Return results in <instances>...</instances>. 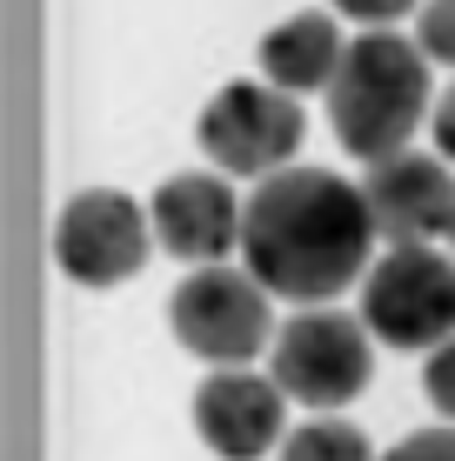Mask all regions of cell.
Returning a JSON list of instances; mask_svg holds the SVG:
<instances>
[{"instance_id": "15", "label": "cell", "mask_w": 455, "mask_h": 461, "mask_svg": "<svg viewBox=\"0 0 455 461\" xmlns=\"http://www.w3.org/2000/svg\"><path fill=\"white\" fill-rule=\"evenodd\" d=\"M382 461H455V428H429V435L396 441Z\"/></svg>"}, {"instance_id": "4", "label": "cell", "mask_w": 455, "mask_h": 461, "mask_svg": "<svg viewBox=\"0 0 455 461\" xmlns=\"http://www.w3.org/2000/svg\"><path fill=\"white\" fill-rule=\"evenodd\" d=\"M375 348H369V321H349L335 308H308L288 328H275L268 341V375L281 381V394L302 408H341L369 388Z\"/></svg>"}, {"instance_id": "3", "label": "cell", "mask_w": 455, "mask_h": 461, "mask_svg": "<svg viewBox=\"0 0 455 461\" xmlns=\"http://www.w3.org/2000/svg\"><path fill=\"white\" fill-rule=\"evenodd\" d=\"M362 321L388 348L455 341V261L435 248H388L362 275Z\"/></svg>"}, {"instance_id": "7", "label": "cell", "mask_w": 455, "mask_h": 461, "mask_svg": "<svg viewBox=\"0 0 455 461\" xmlns=\"http://www.w3.org/2000/svg\"><path fill=\"white\" fill-rule=\"evenodd\" d=\"M148 241H154L148 208H134L114 187H87V194L68 201V214H60V228H54V261H60V275L81 281V288H114V281L141 275Z\"/></svg>"}, {"instance_id": "9", "label": "cell", "mask_w": 455, "mask_h": 461, "mask_svg": "<svg viewBox=\"0 0 455 461\" xmlns=\"http://www.w3.org/2000/svg\"><path fill=\"white\" fill-rule=\"evenodd\" d=\"M281 381L248 368H214L195 388V428L222 461H261L281 448Z\"/></svg>"}, {"instance_id": "10", "label": "cell", "mask_w": 455, "mask_h": 461, "mask_svg": "<svg viewBox=\"0 0 455 461\" xmlns=\"http://www.w3.org/2000/svg\"><path fill=\"white\" fill-rule=\"evenodd\" d=\"M154 214V241H161L175 261H195V267H214L222 254L241 241V201L222 174H175V181L154 187L148 201Z\"/></svg>"}, {"instance_id": "5", "label": "cell", "mask_w": 455, "mask_h": 461, "mask_svg": "<svg viewBox=\"0 0 455 461\" xmlns=\"http://www.w3.org/2000/svg\"><path fill=\"white\" fill-rule=\"evenodd\" d=\"M168 321H175V341L187 355L214 361V368H248V355H261L275 341L268 288L255 275L222 267V261L181 281L175 301H168Z\"/></svg>"}, {"instance_id": "13", "label": "cell", "mask_w": 455, "mask_h": 461, "mask_svg": "<svg viewBox=\"0 0 455 461\" xmlns=\"http://www.w3.org/2000/svg\"><path fill=\"white\" fill-rule=\"evenodd\" d=\"M415 47L429 60H449V68H455V0H429V7H415Z\"/></svg>"}, {"instance_id": "1", "label": "cell", "mask_w": 455, "mask_h": 461, "mask_svg": "<svg viewBox=\"0 0 455 461\" xmlns=\"http://www.w3.org/2000/svg\"><path fill=\"white\" fill-rule=\"evenodd\" d=\"M375 214L362 187L328 167H275L248 194L241 214V261L281 301H335L355 275H369Z\"/></svg>"}, {"instance_id": "12", "label": "cell", "mask_w": 455, "mask_h": 461, "mask_svg": "<svg viewBox=\"0 0 455 461\" xmlns=\"http://www.w3.org/2000/svg\"><path fill=\"white\" fill-rule=\"evenodd\" d=\"M275 461H375V448H369L362 428H349V421H308L295 435H281Z\"/></svg>"}, {"instance_id": "8", "label": "cell", "mask_w": 455, "mask_h": 461, "mask_svg": "<svg viewBox=\"0 0 455 461\" xmlns=\"http://www.w3.org/2000/svg\"><path fill=\"white\" fill-rule=\"evenodd\" d=\"M362 201L375 214V234L388 248H435L455 228V181L435 154H388L369 161L362 174Z\"/></svg>"}, {"instance_id": "11", "label": "cell", "mask_w": 455, "mask_h": 461, "mask_svg": "<svg viewBox=\"0 0 455 461\" xmlns=\"http://www.w3.org/2000/svg\"><path fill=\"white\" fill-rule=\"evenodd\" d=\"M341 34H335V21L328 14H295V21H281L261 34V81H275L281 94H328V81H335V68H341Z\"/></svg>"}, {"instance_id": "17", "label": "cell", "mask_w": 455, "mask_h": 461, "mask_svg": "<svg viewBox=\"0 0 455 461\" xmlns=\"http://www.w3.org/2000/svg\"><path fill=\"white\" fill-rule=\"evenodd\" d=\"M429 127H435V148H442V161H455V81H449V94H442V101H435Z\"/></svg>"}, {"instance_id": "14", "label": "cell", "mask_w": 455, "mask_h": 461, "mask_svg": "<svg viewBox=\"0 0 455 461\" xmlns=\"http://www.w3.org/2000/svg\"><path fill=\"white\" fill-rule=\"evenodd\" d=\"M422 388H429L435 415H442V421H455V341L429 348V368H422Z\"/></svg>"}, {"instance_id": "2", "label": "cell", "mask_w": 455, "mask_h": 461, "mask_svg": "<svg viewBox=\"0 0 455 461\" xmlns=\"http://www.w3.org/2000/svg\"><path fill=\"white\" fill-rule=\"evenodd\" d=\"M429 121V54L415 41L369 27L349 41L335 81H328V127L355 161H388L409 148V134Z\"/></svg>"}, {"instance_id": "6", "label": "cell", "mask_w": 455, "mask_h": 461, "mask_svg": "<svg viewBox=\"0 0 455 461\" xmlns=\"http://www.w3.org/2000/svg\"><path fill=\"white\" fill-rule=\"evenodd\" d=\"M201 154L228 174H275L281 161H295L308 121L295 107V94H281L275 81H228L201 107Z\"/></svg>"}, {"instance_id": "18", "label": "cell", "mask_w": 455, "mask_h": 461, "mask_svg": "<svg viewBox=\"0 0 455 461\" xmlns=\"http://www.w3.org/2000/svg\"><path fill=\"white\" fill-rule=\"evenodd\" d=\"M449 241H455V228H449Z\"/></svg>"}, {"instance_id": "16", "label": "cell", "mask_w": 455, "mask_h": 461, "mask_svg": "<svg viewBox=\"0 0 455 461\" xmlns=\"http://www.w3.org/2000/svg\"><path fill=\"white\" fill-rule=\"evenodd\" d=\"M349 21H369V27H388V21H402V14L415 7V0H335Z\"/></svg>"}]
</instances>
